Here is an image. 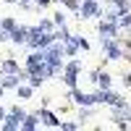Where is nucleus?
<instances>
[{
    "mask_svg": "<svg viewBox=\"0 0 131 131\" xmlns=\"http://www.w3.org/2000/svg\"><path fill=\"white\" fill-rule=\"evenodd\" d=\"M71 97H73V102L76 105H81V107H86V105H94L97 100H94V94H89V92H81V89H76V86H73V92H71Z\"/></svg>",
    "mask_w": 131,
    "mask_h": 131,
    "instance_id": "obj_1",
    "label": "nucleus"
},
{
    "mask_svg": "<svg viewBox=\"0 0 131 131\" xmlns=\"http://www.w3.org/2000/svg\"><path fill=\"white\" fill-rule=\"evenodd\" d=\"M26 37H29L26 26H16L13 31H10V42H13V45H26Z\"/></svg>",
    "mask_w": 131,
    "mask_h": 131,
    "instance_id": "obj_2",
    "label": "nucleus"
},
{
    "mask_svg": "<svg viewBox=\"0 0 131 131\" xmlns=\"http://www.w3.org/2000/svg\"><path fill=\"white\" fill-rule=\"evenodd\" d=\"M21 68H18V63L13 60V58H5V60H0V73L3 76H8V73H18Z\"/></svg>",
    "mask_w": 131,
    "mask_h": 131,
    "instance_id": "obj_3",
    "label": "nucleus"
},
{
    "mask_svg": "<svg viewBox=\"0 0 131 131\" xmlns=\"http://www.w3.org/2000/svg\"><path fill=\"white\" fill-rule=\"evenodd\" d=\"M37 115H39V121H45L47 126H60V121H58V115H55V113H50V110H45V107H42V110H39Z\"/></svg>",
    "mask_w": 131,
    "mask_h": 131,
    "instance_id": "obj_4",
    "label": "nucleus"
},
{
    "mask_svg": "<svg viewBox=\"0 0 131 131\" xmlns=\"http://www.w3.org/2000/svg\"><path fill=\"white\" fill-rule=\"evenodd\" d=\"M37 123H39V115L31 113V115H24V123H21V128H37Z\"/></svg>",
    "mask_w": 131,
    "mask_h": 131,
    "instance_id": "obj_5",
    "label": "nucleus"
},
{
    "mask_svg": "<svg viewBox=\"0 0 131 131\" xmlns=\"http://www.w3.org/2000/svg\"><path fill=\"white\" fill-rule=\"evenodd\" d=\"M0 26H3V29H8V31H13L18 24H16V21L13 18H3V21H0Z\"/></svg>",
    "mask_w": 131,
    "mask_h": 131,
    "instance_id": "obj_6",
    "label": "nucleus"
},
{
    "mask_svg": "<svg viewBox=\"0 0 131 131\" xmlns=\"http://www.w3.org/2000/svg\"><path fill=\"white\" fill-rule=\"evenodd\" d=\"M18 97H21V100H29V97H31V86H21L18 84Z\"/></svg>",
    "mask_w": 131,
    "mask_h": 131,
    "instance_id": "obj_7",
    "label": "nucleus"
},
{
    "mask_svg": "<svg viewBox=\"0 0 131 131\" xmlns=\"http://www.w3.org/2000/svg\"><path fill=\"white\" fill-rule=\"evenodd\" d=\"M55 24H58V26L66 24V16H63V13H55Z\"/></svg>",
    "mask_w": 131,
    "mask_h": 131,
    "instance_id": "obj_8",
    "label": "nucleus"
},
{
    "mask_svg": "<svg viewBox=\"0 0 131 131\" xmlns=\"http://www.w3.org/2000/svg\"><path fill=\"white\" fill-rule=\"evenodd\" d=\"M3 118H5V110H3V107H0V121H3Z\"/></svg>",
    "mask_w": 131,
    "mask_h": 131,
    "instance_id": "obj_9",
    "label": "nucleus"
},
{
    "mask_svg": "<svg viewBox=\"0 0 131 131\" xmlns=\"http://www.w3.org/2000/svg\"><path fill=\"white\" fill-rule=\"evenodd\" d=\"M3 3H18V0H3Z\"/></svg>",
    "mask_w": 131,
    "mask_h": 131,
    "instance_id": "obj_10",
    "label": "nucleus"
},
{
    "mask_svg": "<svg viewBox=\"0 0 131 131\" xmlns=\"http://www.w3.org/2000/svg\"><path fill=\"white\" fill-rule=\"evenodd\" d=\"M0 97H3V84H0Z\"/></svg>",
    "mask_w": 131,
    "mask_h": 131,
    "instance_id": "obj_11",
    "label": "nucleus"
}]
</instances>
